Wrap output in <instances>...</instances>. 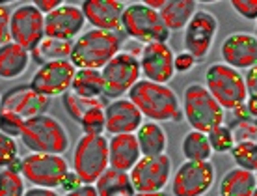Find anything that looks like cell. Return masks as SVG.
I'll use <instances>...</instances> for the list:
<instances>
[{"label":"cell","mask_w":257,"mask_h":196,"mask_svg":"<svg viewBox=\"0 0 257 196\" xmlns=\"http://www.w3.org/2000/svg\"><path fill=\"white\" fill-rule=\"evenodd\" d=\"M128 99L136 105L142 116L155 124L179 122L183 116L181 99L177 97L174 88H170L168 84H157L140 78L128 91Z\"/></svg>","instance_id":"1"},{"label":"cell","mask_w":257,"mask_h":196,"mask_svg":"<svg viewBox=\"0 0 257 196\" xmlns=\"http://www.w3.org/2000/svg\"><path fill=\"white\" fill-rule=\"evenodd\" d=\"M121 45L123 39L119 34L90 28V30H84L73 41L69 62L77 69L101 71L117 52H121Z\"/></svg>","instance_id":"2"},{"label":"cell","mask_w":257,"mask_h":196,"mask_svg":"<svg viewBox=\"0 0 257 196\" xmlns=\"http://www.w3.org/2000/svg\"><path fill=\"white\" fill-rule=\"evenodd\" d=\"M19 138L30 153L64 155L69 150V133L58 118L51 114L26 120Z\"/></svg>","instance_id":"3"},{"label":"cell","mask_w":257,"mask_h":196,"mask_svg":"<svg viewBox=\"0 0 257 196\" xmlns=\"http://www.w3.org/2000/svg\"><path fill=\"white\" fill-rule=\"evenodd\" d=\"M181 111L192 131H199L205 135L211 129L222 125L225 120L224 109L216 103V99L201 82H190L185 88L181 97Z\"/></svg>","instance_id":"4"},{"label":"cell","mask_w":257,"mask_h":196,"mask_svg":"<svg viewBox=\"0 0 257 196\" xmlns=\"http://www.w3.org/2000/svg\"><path fill=\"white\" fill-rule=\"evenodd\" d=\"M110 168L108 140L103 137L82 135L78 138L73 155H71V172L80 179L82 185H95L97 179Z\"/></svg>","instance_id":"5"},{"label":"cell","mask_w":257,"mask_h":196,"mask_svg":"<svg viewBox=\"0 0 257 196\" xmlns=\"http://www.w3.org/2000/svg\"><path fill=\"white\" fill-rule=\"evenodd\" d=\"M205 88L224 111H237L248 101L244 77L222 62H214L205 69Z\"/></svg>","instance_id":"6"},{"label":"cell","mask_w":257,"mask_h":196,"mask_svg":"<svg viewBox=\"0 0 257 196\" xmlns=\"http://www.w3.org/2000/svg\"><path fill=\"white\" fill-rule=\"evenodd\" d=\"M123 32L138 43H168L170 30L162 23L159 12L151 10L144 2H133L125 6L121 19Z\"/></svg>","instance_id":"7"},{"label":"cell","mask_w":257,"mask_h":196,"mask_svg":"<svg viewBox=\"0 0 257 196\" xmlns=\"http://www.w3.org/2000/svg\"><path fill=\"white\" fill-rule=\"evenodd\" d=\"M19 172L25 181L32 183V187L56 189L62 187L69 176V163L64 155L52 153H28L19 161Z\"/></svg>","instance_id":"8"},{"label":"cell","mask_w":257,"mask_h":196,"mask_svg":"<svg viewBox=\"0 0 257 196\" xmlns=\"http://www.w3.org/2000/svg\"><path fill=\"white\" fill-rule=\"evenodd\" d=\"M104 86V99H121L140 80V58L127 51L117 52L101 69Z\"/></svg>","instance_id":"9"},{"label":"cell","mask_w":257,"mask_h":196,"mask_svg":"<svg viewBox=\"0 0 257 196\" xmlns=\"http://www.w3.org/2000/svg\"><path fill=\"white\" fill-rule=\"evenodd\" d=\"M10 36L13 43L28 52L36 51V47L45 39V15L34 6V2H26L12 10Z\"/></svg>","instance_id":"10"},{"label":"cell","mask_w":257,"mask_h":196,"mask_svg":"<svg viewBox=\"0 0 257 196\" xmlns=\"http://www.w3.org/2000/svg\"><path fill=\"white\" fill-rule=\"evenodd\" d=\"M220 30L218 17L211 13L209 10H198L194 13V17L183 30V47L188 54H192L194 58L201 62L209 56L216 34Z\"/></svg>","instance_id":"11"},{"label":"cell","mask_w":257,"mask_h":196,"mask_svg":"<svg viewBox=\"0 0 257 196\" xmlns=\"http://www.w3.org/2000/svg\"><path fill=\"white\" fill-rule=\"evenodd\" d=\"M216 179V170L211 161L196 163L185 161L174 172L172 190L174 196H205L212 189Z\"/></svg>","instance_id":"12"},{"label":"cell","mask_w":257,"mask_h":196,"mask_svg":"<svg viewBox=\"0 0 257 196\" xmlns=\"http://www.w3.org/2000/svg\"><path fill=\"white\" fill-rule=\"evenodd\" d=\"M77 67L71 64L69 60H56V62H47V64L39 65L34 71L30 78V88L36 90L38 93L52 99L64 95L71 90L73 78H75Z\"/></svg>","instance_id":"13"},{"label":"cell","mask_w":257,"mask_h":196,"mask_svg":"<svg viewBox=\"0 0 257 196\" xmlns=\"http://www.w3.org/2000/svg\"><path fill=\"white\" fill-rule=\"evenodd\" d=\"M136 192H162L172 179V159L170 155L142 157L128 172Z\"/></svg>","instance_id":"14"},{"label":"cell","mask_w":257,"mask_h":196,"mask_svg":"<svg viewBox=\"0 0 257 196\" xmlns=\"http://www.w3.org/2000/svg\"><path fill=\"white\" fill-rule=\"evenodd\" d=\"M175 52L168 43H149L144 45L140 54V69L146 80L157 84H168L175 77L174 67Z\"/></svg>","instance_id":"15"},{"label":"cell","mask_w":257,"mask_h":196,"mask_svg":"<svg viewBox=\"0 0 257 196\" xmlns=\"http://www.w3.org/2000/svg\"><path fill=\"white\" fill-rule=\"evenodd\" d=\"M86 19L80 6L64 2L52 13L45 15V38L75 41L84 32Z\"/></svg>","instance_id":"16"},{"label":"cell","mask_w":257,"mask_h":196,"mask_svg":"<svg viewBox=\"0 0 257 196\" xmlns=\"http://www.w3.org/2000/svg\"><path fill=\"white\" fill-rule=\"evenodd\" d=\"M49 107H51V99L49 97L32 90L30 84H19L12 88V90H8L2 95V109L0 111L17 114L26 122L30 118L47 114Z\"/></svg>","instance_id":"17"},{"label":"cell","mask_w":257,"mask_h":196,"mask_svg":"<svg viewBox=\"0 0 257 196\" xmlns=\"http://www.w3.org/2000/svg\"><path fill=\"white\" fill-rule=\"evenodd\" d=\"M222 64L233 69H250L257 64V38L250 32H233L220 45Z\"/></svg>","instance_id":"18"},{"label":"cell","mask_w":257,"mask_h":196,"mask_svg":"<svg viewBox=\"0 0 257 196\" xmlns=\"http://www.w3.org/2000/svg\"><path fill=\"white\" fill-rule=\"evenodd\" d=\"M84 19L91 28L104 32H119L125 4L119 0H84L80 4Z\"/></svg>","instance_id":"19"},{"label":"cell","mask_w":257,"mask_h":196,"mask_svg":"<svg viewBox=\"0 0 257 196\" xmlns=\"http://www.w3.org/2000/svg\"><path fill=\"white\" fill-rule=\"evenodd\" d=\"M106 133L114 135H136L144 124L142 112L131 99H114L104 107Z\"/></svg>","instance_id":"20"},{"label":"cell","mask_w":257,"mask_h":196,"mask_svg":"<svg viewBox=\"0 0 257 196\" xmlns=\"http://www.w3.org/2000/svg\"><path fill=\"white\" fill-rule=\"evenodd\" d=\"M108 159L110 168L128 174L135 168V164L142 159L136 135H114V137H110Z\"/></svg>","instance_id":"21"},{"label":"cell","mask_w":257,"mask_h":196,"mask_svg":"<svg viewBox=\"0 0 257 196\" xmlns=\"http://www.w3.org/2000/svg\"><path fill=\"white\" fill-rule=\"evenodd\" d=\"M32 54L17 43H6L0 47V78L2 80H15L23 77L30 65Z\"/></svg>","instance_id":"22"},{"label":"cell","mask_w":257,"mask_h":196,"mask_svg":"<svg viewBox=\"0 0 257 196\" xmlns=\"http://www.w3.org/2000/svg\"><path fill=\"white\" fill-rule=\"evenodd\" d=\"M198 12V2L196 0H166V4L159 12L162 23L170 34L185 30L194 13Z\"/></svg>","instance_id":"23"},{"label":"cell","mask_w":257,"mask_h":196,"mask_svg":"<svg viewBox=\"0 0 257 196\" xmlns=\"http://www.w3.org/2000/svg\"><path fill=\"white\" fill-rule=\"evenodd\" d=\"M136 140L140 146L142 157H159L166 153L168 135L161 124L144 122L140 129L136 131Z\"/></svg>","instance_id":"24"},{"label":"cell","mask_w":257,"mask_h":196,"mask_svg":"<svg viewBox=\"0 0 257 196\" xmlns=\"http://www.w3.org/2000/svg\"><path fill=\"white\" fill-rule=\"evenodd\" d=\"M220 196H251L257 189L253 172L240 168L227 170L220 179Z\"/></svg>","instance_id":"25"},{"label":"cell","mask_w":257,"mask_h":196,"mask_svg":"<svg viewBox=\"0 0 257 196\" xmlns=\"http://www.w3.org/2000/svg\"><path fill=\"white\" fill-rule=\"evenodd\" d=\"M95 189L99 196H136L131 176L127 172H119L114 168H108L97 179Z\"/></svg>","instance_id":"26"},{"label":"cell","mask_w":257,"mask_h":196,"mask_svg":"<svg viewBox=\"0 0 257 196\" xmlns=\"http://www.w3.org/2000/svg\"><path fill=\"white\" fill-rule=\"evenodd\" d=\"M71 91H75L77 95L90 99L104 97V86H103V75L97 69H77Z\"/></svg>","instance_id":"27"},{"label":"cell","mask_w":257,"mask_h":196,"mask_svg":"<svg viewBox=\"0 0 257 196\" xmlns=\"http://www.w3.org/2000/svg\"><path fill=\"white\" fill-rule=\"evenodd\" d=\"M181 153L185 161H196V163H205L212 155V148L209 144L205 133L199 131H188L181 140Z\"/></svg>","instance_id":"28"},{"label":"cell","mask_w":257,"mask_h":196,"mask_svg":"<svg viewBox=\"0 0 257 196\" xmlns=\"http://www.w3.org/2000/svg\"><path fill=\"white\" fill-rule=\"evenodd\" d=\"M71 49H73V41H64V39H52L45 38L36 51H32V58L39 65L47 64V62H56V60H69Z\"/></svg>","instance_id":"29"},{"label":"cell","mask_w":257,"mask_h":196,"mask_svg":"<svg viewBox=\"0 0 257 196\" xmlns=\"http://www.w3.org/2000/svg\"><path fill=\"white\" fill-rule=\"evenodd\" d=\"M108 101L104 97H99V99H90V97H82V95H77L75 91H67L62 95V107H64L65 114L73 120V122H77L80 124V120L84 118L86 112H90L91 109H99V107H106Z\"/></svg>","instance_id":"30"},{"label":"cell","mask_w":257,"mask_h":196,"mask_svg":"<svg viewBox=\"0 0 257 196\" xmlns=\"http://www.w3.org/2000/svg\"><path fill=\"white\" fill-rule=\"evenodd\" d=\"M229 153L235 168L257 172V140H237Z\"/></svg>","instance_id":"31"},{"label":"cell","mask_w":257,"mask_h":196,"mask_svg":"<svg viewBox=\"0 0 257 196\" xmlns=\"http://www.w3.org/2000/svg\"><path fill=\"white\" fill-rule=\"evenodd\" d=\"M25 177L17 168L0 170V196H25Z\"/></svg>","instance_id":"32"},{"label":"cell","mask_w":257,"mask_h":196,"mask_svg":"<svg viewBox=\"0 0 257 196\" xmlns=\"http://www.w3.org/2000/svg\"><path fill=\"white\" fill-rule=\"evenodd\" d=\"M207 138H209V144H211L212 151L216 153H229L231 148L235 146V133H233L231 127L227 125H218L207 133Z\"/></svg>","instance_id":"33"},{"label":"cell","mask_w":257,"mask_h":196,"mask_svg":"<svg viewBox=\"0 0 257 196\" xmlns=\"http://www.w3.org/2000/svg\"><path fill=\"white\" fill-rule=\"evenodd\" d=\"M80 129L82 135H90V137H103V133H106V118H104V109H91L90 112H86L84 118L80 120Z\"/></svg>","instance_id":"34"},{"label":"cell","mask_w":257,"mask_h":196,"mask_svg":"<svg viewBox=\"0 0 257 196\" xmlns=\"http://www.w3.org/2000/svg\"><path fill=\"white\" fill-rule=\"evenodd\" d=\"M19 144L12 137L0 131V170L13 168V164L19 163Z\"/></svg>","instance_id":"35"},{"label":"cell","mask_w":257,"mask_h":196,"mask_svg":"<svg viewBox=\"0 0 257 196\" xmlns=\"http://www.w3.org/2000/svg\"><path fill=\"white\" fill-rule=\"evenodd\" d=\"M23 127H25V120L19 118L17 114H12V112L0 111V131L12 138L21 137L23 133Z\"/></svg>","instance_id":"36"},{"label":"cell","mask_w":257,"mask_h":196,"mask_svg":"<svg viewBox=\"0 0 257 196\" xmlns=\"http://www.w3.org/2000/svg\"><path fill=\"white\" fill-rule=\"evenodd\" d=\"M233 12L246 21H257V0H233Z\"/></svg>","instance_id":"37"},{"label":"cell","mask_w":257,"mask_h":196,"mask_svg":"<svg viewBox=\"0 0 257 196\" xmlns=\"http://www.w3.org/2000/svg\"><path fill=\"white\" fill-rule=\"evenodd\" d=\"M10 21H12V10H10V6L8 4H0V47L12 41Z\"/></svg>","instance_id":"38"},{"label":"cell","mask_w":257,"mask_h":196,"mask_svg":"<svg viewBox=\"0 0 257 196\" xmlns=\"http://www.w3.org/2000/svg\"><path fill=\"white\" fill-rule=\"evenodd\" d=\"M196 64H198V60L194 58L192 54H188L187 51L177 52L174 58L175 73H190L196 67Z\"/></svg>","instance_id":"39"},{"label":"cell","mask_w":257,"mask_h":196,"mask_svg":"<svg viewBox=\"0 0 257 196\" xmlns=\"http://www.w3.org/2000/svg\"><path fill=\"white\" fill-rule=\"evenodd\" d=\"M244 82L246 90H248V97H257V64L246 71Z\"/></svg>","instance_id":"40"},{"label":"cell","mask_w":257,"mask_h":196,"mask_svg":"<svg viewBox=\"0 0 257 196\" xmlns=\"http://www.w3.org/2000/svg\"><path fill=\"white\" fill-rule=\"evenodd\" d=\"M62 4H64L62 0H36V2H34V6L38 8L43 15H49V13H52L56 8L62 6Z\"/></svg>","instance_id":"41"},{"label":"cell","mask_w":257,"mask_h":196,"mask_svg":"<svg viewBox=\"0 0 257 196\" xmlns=\"http://www.w3.org/2000/svg\"><path fill=\"white\" fill-rule=\"evenodd\" d=\"M64 196H99V194H97L95 185H80L77 189L65 192Z\"/></svg>","instance_id":"42"},{"label":"cell","mask_w":257,"mask_h":196,"mask_svg":"<svg viewBox=\"0 0 257 196\" xmlns=\"http://www.w3.org/2000/svg\"><path fill=\"white\" fill-rule=\"evenodd\" d=\"M25 196H60L54 189H45V187H30L26 189Z\"/></svg>","instance_id":"43"},{"label":"cell","mask_w":257,"mask_h":196,"mask_svg":"<svg viewBox=\"0 0 257 196\" xmlns=\"http://www.w3.org/2000/svg\"><path fill=\"white\" fill-rule=\"evenodd\" d=\"M246 111H248V116L257 120V97H248V101H246Z\"/></svg>","instance_id":"44"},{"label":"cell","mask_w":257,"mask_h":196,"mask_svg":"<svg viewBox=\"0 0 257 196\" xmlns=\"http://www.w3.org/2000/svg\"><path fill=\"white\" fill-rule=\"evenodd\" d=\"M136 196H170V194H166L162 190V192H136Z\"/></svg>","instance_id":"45"},{"label":"cell","mask_w":257,"mask_h":196,"mask_svg":"<svg viewBox=\"0 0 257 196\" xmlns=\"http://www.w3.org/2000/svg\"><path fill=\"white\" fill-rule=\"evenodd\" d=\"M253 36L257 38V21H255V34H253Z\"/></svg>","instance_id":"46"},{"label":"cell","mask_w":257,"mask_h":196,"mask_svg":"<svg viewBox=\"0 0 257 196\" xmlns=\"http://www.w3.org/2000/svg\"><path fill=\"white\" fill-rule=\"evenodd\" d=\"M0 109H2V95H0Z\"/></svg>","instance_id":"47"},{"label":"cell","mask_w":257,"mask_h":196,"mask_svg":"<svg viewBox=\"0 0 257 196\" xmlns=\"http://www.w3.org/2000/svg\"><path fill=\"white\" fill-rule=\"evenodd\" d=\"M251 196H257V189H255V190H253V194H251Z\"/></svg>","instance_id":"48"},{"label":"cell","mask_w":257,"mask_h":196,"mask_svg":"<svg viewBox=\"0 0 257 196\" xmlns=\"http://www.w3.org/2000/svg\"><path fill=\"white\" fill-rule=\"evenodd\" d=\"M253 124H255V131H257V120H255V122H253Z\"/></svg>","instance_id":"49"},{"label":"cell","mask_w":257,"mask_h":196,"mask_svg":"<svg viewBox=\"0 0 257 196\" xmlns=\"http://www.w3.org/2000/svg\"><path fill=\"white\" fill-rule=\"evenodd\" d=\"M255 179H257V172H255Z\"/></svg>","instance_id":"50"}]
</instances>
